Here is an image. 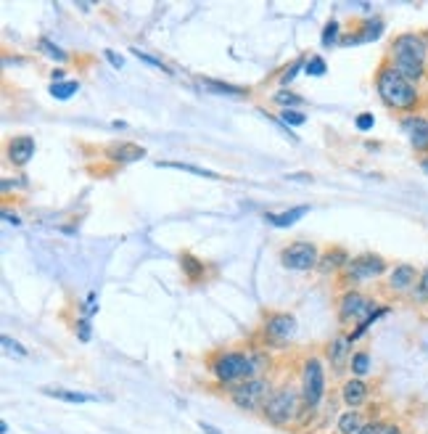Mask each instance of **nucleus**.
Masks as SVG:
<instances>
[{"instance_id": "obj_1", "label": "nucleus", "mask_w": 428, "mask_h": 434, "mask_svg": "<svg viewBox=\"0 0 428 434\" xmlns=\"http://www.w3.org/2000/svg\"><path fill=\"white\" fill-rule=\"evenodd\" d=\"M265 368H270V355L262 350L227 347V350H220L209 358V374L222 390L238 387V384L257 379V376H267Z\"/></svg>"}, {"instance_id": "obj_2", "label": "nucleus", "mask_w": 428, "mask_h": 434, "mask_svg": "<svg viewBox=\"0 0 428 434\" xmlns=\"http://www.w3.org/2000/svg\"><path fill=\"white\" fill-rule=\"evenodd\" d=\"M373 85H375V93L381 98V104L394 111L399 117H410V114H420V109L426 104L423 98V90L413 85L410 80L399 75L391 64L381 61L375 75H373Z\"/></svg>"}, {"instance_id": "obj_3", "label": "nucleus", "mask_w": 428, "mask_h": 434, "mask_svg": "<svg viewBox=\"0 0 428 434\" xmlns=\"http://www.w3.org/2000/svg\"><path fill=\"white\" fill-rule=\"evenodd\" d=\"M384 61L420 88V82H428V30L397 35L386 48Z\"/></svg>"}, {"instance_id": "obj_4", "label": "nucleus", "mask_w": 428, "mask_h": 434, "mask_svg": "<svg viewBox=\"0 0 428 434\" xmlns=\"http://www.w3.org/2000/svg\"><path fill=\"white\" fill-rule=\"evenodd\" d=\"M304 410V403H301V390H296L291 384H281L275 387L270 400L262 408V419L270 424V426H278V429H286L291 426L294 421H299Z\"/></svg>"}, {"instance_id": "obj_5", "label": "nucleus", "mask_w": 428, "mask_h": 434, "mask_svg": "<svg viewBox=\"0 0 428 434\" xmlns=\"http://www.w3.org/2000/svg\"><path fill=\"white\" fill-rule=\"evenodd\" d=\"M389 270H391V265L386 257L375 255V252H362V255L352 257L336 278H339L341 289L346 291V289H357V286L370 284V281H381V278H386Z\"/></svg>"}, {"instance_id": "obj_6", "label": "nucleus", "mask_w": 428, "mask_h": 434, "mask_svg": "<svg viewBox=\"0 0 428 434\" xmlns=\"http://www.w3.org/2000/svg\"><path fill=\"white\" fill-rule=\"evenodd\" d=\"M299 379H301V403L304 408L315 413L325 400V384H328V376H325V365L320 355H307L301 360V371H299Z\"/></svg>"}, {"instance_id": "obj_7", "label": "nucleus", "mask_w": 428, "mask_h": 434, "mask_svg": "<svg viewBox=\"0 0 428 434\" xmlns=\"http://www.w3.org/2000/svg\"><path fill=\"white\" fill-rule=\"evenodd\" d=\"M272 390L275 387H272L270 376H257V379H249V381H243L238 387H230L225 392H227V400L236 405L238 410H243V413H262V408L270 400Z\"/></svg>"}, {"instance_id": "obj_8", "label": "nucleus", "mask_w": 428, "mask_h": 434, "mask_svg": "<svg viewBox=\"0 0 428 434\" xmlns=\"http://www.w3.org/2000/svg\"><path fill=\"white\" fill-rule=\"evenodd\" d=\"M378 302L373 300L370 294L360 291V289H346L341 291L336 300V318H339L341 331H352L357 323H362L370 315V310H375Z\"/></svg>"}, {"instance_id": "obj_9", "label": "nucleus", "mask_w": 428, "mask_h": 434, "mask_svg": "<svg viewBox=\"0 0 428 434\" xmlns=\"http://www.w3.org/2000/svg\"><path fill=\"white\" fill-rule=\"evenodd\" d=\"M296 329V315L288 310H267L262 315V326H259V336L267 347H283L294 339Z\"/></svg>"}, {"instance_id": "obj_10", "label": "nucleus", "mask_w": 428, "mask_h": 434, "mask_svg": "<svg viewBox=\"0 0 428 434\" xmlns=\"http://www.w3.org/2000/svg\"><path fill=\"white\" fill-rule=\"evenodd\" d=\"M320 249L317 244L304 239H296L291 244H286L281 249V265L286 270H294V273H307V270H315L317 262H320Z\"/></svg>"}, {"instance_id": "obj_11", "label": "nucleus", "mask_w": 428, "mask_h": 434, "mask_svg": "<svg viewBox=\"0 0 428 434\" xmlns=\"http://www.w3.org/2000/svg\"><path fill=\"white\" fill-rule=\"evenodd\" d=\"M418 281H420V268H415L410 262H397V265H391V270L386 273L384 286L386 291H391V294L407 297Z\"/></svg>"}, {"instance_id": "obj_12", "label": "nucleus", "mask_w": 428, "mask_h": 434, "mask_svg": "<svg viewBox=\"0 0 428 434\" xmlns=\"http://www.w3.org/2000/svg\"><path fill=\"white\" fill-rule=\"evenodd\" d=\"M352 339H349V334L346 331H339L328 345H325V360H328V365H331V371L336 376H341L346 368H349V363H352V355H355V350H352Z\"/></svg>"}, {"instance_id": "obj_13", "label": "nucleus", "mask_w": 428, "mask_h": 434, "mask_svg": "<svg viewBox=\"0 0 428 434\" xmlns=\"http://www.w3.org/2000/svg\"><path fill=\"white\" fill-rule=\"evenodd\" d=\"M399 127L407 135L413 151L423 159L428 156V117L423 114H410V117H399Z\"/></svg>"}, {"instance_id": "obj_14", "label": "nucleus", "mask_w": 428, "mask_h": 434, "mask_svg": "<svg viewBox=\"0 0 428 434\" xmlns=\"http://www.w3.org/2000/svg\"><path fill=\"white\" fill-rule=\"evenodd\" d=\"M384 35V19L381 16H365L355 21V30L341 35L339 45H360V43H370V40H378Z\"/></svg>"}, {"instance_id": "obj_15", "label": "nucleus", "mask_w": 428, "mask_h": 434, "mask_svg": "<svg viewBox=\"0 0 428 434\" xmlns=\"http://www.w3.org/2000/svg\"><path fill=\"white\" fill-rule=\"evenodd\" d=\"M35 156V138L32 135H14L6 141V162L11 167H27Z\"/></svg>"}, {"instance_id": "obj_16", "label": "nucleus", "mask_w": 428, "mask_h": 434, "mask_svg": "<svg viewBox=\"0 0 428 434\" xmlns=\"http://www.w3.org/2000/svg\"><path fill=\"white\" fill-rule=\"evenodd\" d=\"M341 400H344L346 408L362 410V405H368L370 400V384L365 379H357V376L344 379V384H341Z\"/></svg>"}, {"instance_id": "obj_17", "label": "nucleus", "mask_w": 428, "mask_h": 434, "mask_svg": "<svg viewBox=\"0 0 428 434\" xmlns=\"http://www.w3.org/2000/svg\"><path fill=\"white\" fill-rule=\"evenodd\" d=\"M352 260V255L344 249V246H328L323 255H320V262H317V273L320 275H339L341 270L346 268V262Z\"/></svg>"}, {"instance_id": "obj_18", "label": "nucleus", "mask_w": 428, "mask_h": 434, "mask_svg": "<svg viewBox=\"0 0 428 434\" xmlns=\"http://www.w3.org/2000/svg\"><path fill=\"white\" fill-rule=\"evenodd\" d=\"M106 156L114 165H133V162H140L146 156V149L140 143H133V141H122V143L106 146Z\"/></svg>"}, {"instance_id": "obj_19", "label": "nucleus", "mask_w": 428, "mask_h": 434, "mask_svg": "<svg viewBox=\"0 0 428 434\" xmlns=\"http://www.w3.org/2000/svg\"><path fill=\"white\" fill-rule=\"evenodd\" d=\"M180 270H183V275H185L191 284H201L209 273L207 262L198 260L196 255H191V252H183V255H180Z\"/></svg>"}, {"instance_id": "obj_20", "label": "nucleus", "mask_w": 428, "mask_h": 434, "mask_svg": "<svg viewBox=\"0 0 428 434\" xmlns=\"http://www.w3.org/2000/svg\"><path fill=\"white\" fill-rule=\"evenodd\" d=\"M368 421H370V416H365L362 410L346 408L339 419H336V434H357Z\"/></svg>"}, {"instance_id": "obj_21", "label": "nucleus", "mask_w": 428, "mask_h": 434, "mask_svg": "<svg viewBox=\"0 0 428 434\" xmlns=\"http://www.w3.org/2000/svg\"><path fill=\"white\" fill-rule=\"evenodd\" d=\"M307 212H310L307 204H299V207H294V210H286V212H265V220L272 225V228H291V225L299 223Z\"/></svg>"}, {"instance_id": "obj_22", "label": "nucleus", "mask_w": 428, "mask_h": 434, "mask_svg": "<svg viewBox=\"0 0 428 434\" xmlns=\"http://www.w3.org/2000/svg\"><path fill=\"white\" fill-rule=\"evenodd\" d=\"M201 88L209 93H217V96H233V98H246L251 90L241 88V85H230V82H220V80H212V77H201Z\"/></svg>"}, {"instance_id": "obj_23", "label": "nucleus", "mask_w": 428, "mask_h": 434, "mask_svg": "<svg viewBox=\"0 0 428 434\" xmlns=\"http://www.w3.org/2000/svg\"><path fill=\"white\" fill-rule=\"evenodd\" d=\"M43 395H48V397H56V400H64V403H74V405H85V403H95V400H98L95 395L61 390V387H43Z\"/></svg>"}, {"instance_id": "obj_24", "label": "nucleus", "mask_w": 428, "mask_h": 434, "mask_svg": "<svg viewBox=\"0 0 428 434\" xmlns=\"http://www.w3.org/2000/svg\"><path fill=\"white\" fill-rule=\"evenodd\" d=\"M407 300H410V305H415V307H426L428 305V265L420 270V281H418L413 291L407 294Z\"/></svg>"}, {"instance_id": "obj_25", "label": "nucleus", "mask_w": 428, "mask_h": 434, "mask_svg": "<svg viewBox=\"0 0 428 434\" xmlns=\"http://www.w3.org/2000/svg\"><path fill=\"white\" fill-rule=\"evenodd\" d=\"M156 165H159V167H172V170H183V172H191V175H198V178H207V180H220L222 178V175L212 172V170L188 165V162H156Z\"/></svg>"}, {"instance_id": "obj_26", "label": "nucleus", "mask_w": 428, "mask_h": 434, "mask_svg": "<svg viewBox=\"0 0 428 434\" xmlns=\"http://www.w3.org/2000/svg\"><path fill=\"white\" fill-rule=\"evenodd\" d=\"M77 90H80V82H77V80H64V82H50L48 93H50L56 101H69Z\"/></svg>"}, {"instance_id": "obj_27", "label": "nucleus", "mask_w": 428, "mask_h": 434, "mask_svg": "<svg viewBox=\"0 0 428 434\" xmlns=\"http://www.w3.org/2000/svg\"><path fill=\"white\" fill-rule=\"evenodd\" d=\"M349 371L352 376L357 379H365L370 371V352L368 350H355V355H352V363H349Z\"/></svg>"}, {"instance_id": "obj_28", "label": "nucleus", "mask_w": 428, "mask_h": 434, "mask_svg": "<svg viewBox=\"0 0 428 434\" xmlns=\"http://www.w3.org/2000/svg\"><path fill=\"white\" fill-rule=\"evenodd\" d=\"M341 24H339V19H331L328 24L323 27V48H331V45H339L341 43Z\"/></svg>"}, {"instance_id": "obj_29", "label": "nucleus", "mask_w": 428, "mask_h": 434, "mask_svg": "<svg viewBox=\"0 0 428 434\" xmlns=\"http://www.w3.org/2000/svg\"><path fill=\"white\" fill-rule=\"evenodd\" d=\"M272 101L281 106V109H296V106H301L304 98H301V96H296V93H291V90L281 88L275 96H272Z\"/></svg>"}, {"instance_id": "obj_30", "label": "nucleus", "mask_w": 428, "mask_h": 434, "mask_svg": "<svg viewBox=\"0 0 428 434\" xmlns=\"http://www.w3.org/2000/svg\"><path fill=\"white\" fill-rule=\"evenodd\" d=\"M40 51H43V53H48V56H50V59L53 61H59V64H66V61H69V53H66V51H64V48H59V45H53L50 43V40H48V37H40Z\"/></svg>"}, {"instance_id": "obj_31", "label": "nucleus", "mask_w": 428, "mask_h": 434, "mask_svg": "<svg viewBox=\"0 0 428 434\" xmlns=\"http://www.w3.org/2000/svg\"><path fill=\"white\" fill-rule=\"evenodd\" d=\"M328 72V64H325L323 56H310L307 64H304V75L307 77H323Z\"/></svg>"}, {"instance_id": "obj_32", "label": "nucleus", "mask_w": 428, "mask_h": 434, "mask_svg": "<svg viewBox=\"0 0 428 434\" xmlns=\"http://www.w3.org/2000/svg\"><path fill=\"white\" fill-rule=\"evenodd\" d=\"M0 345H3V350H6L8 355H14V358H27V355H30V352H27V347L19 345V342L11 339L8 334H3V336H0Z\"/></svg>"}, {"instance_id": "obj_33", "label": "nucleus", "mask_w": 428, "mask_h": 434, "mask_svg": "<svg viewBox=\"0 0 428 434\" xmlns=\"http://www.w3.org/2000/svg\"><path fill=\"white\" fill-rule=\"evenodd\" d=\"M307 56H301V59H296L294 64H291V66H286V69H283L281 72V77H278V82H281L283 88H286V85H288V82H294V77L299 75V72H301V69H304V64H307Z\"/></svg>"}, {"instance_id": "obj_34", "label": "nucleus", "mask_w": 428, "mask_h": 434, "mask_svg": "<svg viewBox=\"0 0 428 434\" xmlns=\"http://www.w3.org/2000/svg\"><path fill=\"white\" fill-rule=\"evenodd\" d=\"M278 120L286 125V127H299V125H304L307 117H304V111H296V109H281V117Z\"/></svg>"}, {"instance_id": "obj_35", "label": "nucleus", "mask_w": 428, "mask_h": 434, "mask_svg": "<svg viewBox=\"0 0 428 434\" xmlns=\"http://www.w3.org/2000/svg\"><path fill=\"white\" fill-rule=\"evenodd\" d=\"M133 53H135V56H138L140 61H146L148 66H156V69H162V72H169V69H167V64H164L162 59H153V56H148V53H143V51H138V48H133Z\"/></svg>"}, {"instance_id": "obj_36", "label": "nucleus", "mask_w": 428, "mask_h": 434, "mask_svg": "<svg viewBox=\"0 0 428 434\" xmlns=\"http://www.w3.org/2000/svg\"><path fill=\"white\" fill-rule=\"evenodd\" d=\"M384 429H386V421H381V419H370L362 429L357 434H384Z\"/></svg>"}, {"instance_id": "obj_37", "label": "nucleus", "mask_w": 428, "mask_h": 434, "mask_svg": "<svg viewBox=\"0 0 428 434\" xmlns=\"http://www.w3.org/2000/svg\"><path fill=\"white\" fill-rule=\"evenodd\" d=\"M74 331L80 334V339H82V342H90V318H80V320H77V326H74Z\"/></svg>"}, {"instance_id": "obj_38", "label": "nucleus", "mask_w": 428, "mask_h": 434, "mask_svg": "<svg viewBox=\"0 0 428 434\" xmlns=\"http://www.w3.org/2000/svg\"><path fill=\"white\" fill-rule=\"evenodd\" d=\"M357 130H370L373 125H375V117L370 114V111H362V114H357Z\"/></svg>"}, {"instance_id": "obj_39", "label": "nucleus", "mask_w": 428, "mask_h": 434, "mask_svg": "<svg viewBox=\"0 0 428 434\" xmlns=\"http://www.w3.org/2000/svg\"><path fill=\"white\" fill-rule=\"evenodd\" d=\"M104 56L109 59V64H111V66H117V69H122V66H124V59H122L119 53H114V51H104Z\"/></svg>"}, {"instance_id": "obj_40", "label": "nucleus", "mask_w": 428, "mask_h": 434, "mask_svg": "<svg viewBox=\"0 0 428 434\" xmlns=\"http://www.w3.org/2000/svg\"><path fill=\"white\" fill-rule=\"evenodd\" d=\"M3 220H6V223H14V225L21 223V220H19L16 215H11V212H6V210H3Z\"/></svg>"}, {"instance_id": "obj_41", "label": "nucleus", "mask_w": 428, "mask_h": 434, "mask_svg": "<svg viewBox=\"0 0 428 434\" xmlns=\"http://www.w3.org/2000/svg\"><path fill=\"white\" fill-rule=\"evenodd\" d=\"M198 426H201V429H204V434H222L220 429H214V426H212V424H204V421H201V424H198Z\"/></svg>"}, {"instance_id": "obj_42", "label": "nucleus", "mask_w": 428, "mask_h": 434, "mask_svg": "<svg viewBox=\"0 0 428 434\" xmlns=\"http://www.w3.org/2000/svg\"><path fill=\"white\" fill-rule=\"evenodd\" d=\"M420 167H423V172H428V156H423V159H420Z\"/></svg>"}, {"instance_id": "obj_43", "label": "nucleus", "mask_w": 428, "mask_h": 434, "mask_svg": "<svg viewBox=\"0 0 428 434\" xmlns=\"http://www.w3.org/2000/svg\"><path fill=\"white\" fill-rule=\"evenodd\" d=\"M404 434H407V432H404Z\"/></svg>"}]
</instances>
